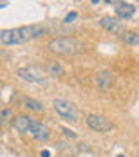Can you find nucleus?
<instances>
[{"mask_svg":"<svg viewBox=\"0 0 139 157\" xmlns=\"http://www.w3.org/2000/svg\"><path fill=\"white\" fill-rule=\"evenodd\" d=\"M47 49L54 54H59V56H73L82 49V45L73 37H59V39L50 40L47 44Z\"/></svg>","mask_w":139,"mask_h":157,"instance_id":"2","label":"nucleus"},{"mask_svg":"<svg viewBox=\"0 0 139 157\" xmlns=\"http://www.w3.org/2000/svg\"><path fill=\"white\" fill-rule=\"evenodd\" d=\"M44 33H45L44 26L28 25V26H19V28L2 30L0 32V42L4 45H19V44H26L33 39H38L40 35Z\"/></svg>","mask_w":139,"mask_h":157,"instance_id":"1","label":"nucleus"},{"mask_svg":"<svg viewBox=\"0 0 139 157\" xmlns=\"http://www.w3.org/2000/svg\"><path fill=\"white\" fill-rule=\"evenodd\" d=\"M9 117H11V110H4V112L0 113V122H2V124L7 122V121H9Z\"/></svg>","mask_w":139,"mask_h":157,"instance_id":"14","label":"nucleus"},{"mask_svg":"<svg viewBox=\"0 0 139 157\" xmlns=\"http://www.w3.org/2000/svg\"><path fill=\"white\" fill-rule=\"evenodd\" d=\"M52 107H54L56 113L61 119L68 121V122H77L78 121V110L71 101L63 100V98H56V100L52 101Z\"/></svg>","mask_w":139,"mask_h":157,"instance_id":"3","label":"nucleus"},{"mask_svg":"<svg viewBox=\"0 0 139 157\" xmlns=\"http://www.w3.org/2000/svg\"><path fill=\"white\" fill-rule=\"evenodd\" d=\"M23 107H26L28 110H31V112H44L45 107L40 103V101L33 100V98H24L23 100Z\"/></svg>","mask_w":139,"mask_h":157,"instance_id":"11","label":"nucleus"},{"mask_svg":"<svg viewBox=\"0 0 139 157\" xmlns=\"http://www.w3.org/2000/svg\"><path fill=\"white\" fill-rule=\"evenodd\" d=\"M42 157H50V152L49 150H44V152H42Z\"/></svg>","mask_w":139,"mask_h":157,"instance_id":"17","label":"nucleus"},{"mask_svg":"<svg viewBox=\"0 0 139 157\" xmlns=\"http://www.w3.org/2000/svg\"><path fill=\"white\" fill-rule=\"evenodd\" d=\"M17 77L26 80V82H31V84H44L45 82V70L38 67H23L17 68Z\"/></svg>","mask_w":139,"mask_h":157,"instance_id":"4","label":"nucleus"},{"mask_svg":"<svg viewBox=\"0 0 139 157\" xmlns=\"http://www.w3.org/2000/svg\"><path fill=\"white\" fill-rule=\"evenodd\" d=\"M99 25H101V28L108 30V32H111V33H123V32H125L122 21H118L117 17L104 16V17L99 19Z\"/></svg>","mask_w":139,"mask_h":157,"instance_id":"7","label":"nucleus"},{"mask_svg":"<svg viewBox=\"0 0 139 157\" xmlns=\"http://www.w3.org/2000/svg\"><path fill=\"white\" fill-rule=\"evenodd\" d=\"M30 122H31V117H28V115H17V117H14V121H12V128L16 129L19 135H26Z\"/></svg>","mask_w":139,"mask_h":157,"instance_id":"9","label":"nucleus"},{"mask_svg":"<svg viewBox=\"0 0 139 157\" xmlns=\"http://www.w3.org/2000/svg\"><path fill=\"white\" fill-rule=\"evenodd\" d=\"M117 157H125V155H122V154H120V155H117Z\"/></svg>","mask_w":139,"mask_h":157,"instance_id":"18","label":"nucleus"},{"mask_svg":"<svg viewBox=\"0 0 139 157\" xmlns=\"http://www.w3.org/2000/svg\"><path fill=\"white\" fill-rule=\"evenodd\" d=\"M122 39L127 42L129 45H139V33H136V32H123L122 33Z\"/></svg>","mask_w":139,"mask_h":157,"instance_id":"13","label":"nucleus"},{"mask_svg":"<svg viewBox=\"0 0 139 157\" xmlns=\"http://www.w3.org/2000/svg\"><path fill=\"white\" fill-rule=\"evenodd\" d=\"M26 135H30L35 141H45V140H49L50 131H49V128H47L45 124H42L40 121L31 119V122H30V126H28Z\"/></svg>","mask_w":139,"mask_h":157,"instance_id":"5","label":"nucleus"},{"mask_svg":"<svg viewBox=\"0 0 139 157\" xmlns=\"http://www.w3.org/2000/svg\"><path fill=\"white\" fill-rule=\"evenodd\" d=\"M63 133H64V136H68V138H77V135L73 133L71 129H68V128H63Z\"/></svg>","mask_w":139,"mask_h":157,"instance_id":"15","label":"nucleus"},{"mask_svg":"<svg viewBox=\"0 0 139 157\" xmlns=\"http://www.w3.org/2000/svg\"><path fill=\"white\" fill-rule=\"evenodd\" d=\"M85 122H87V126H89L92 131H97V133H104V131L113 129V124H111L106 117L97 115V113H90V115H87Z\"/></svg>","mask_w":139,"mask_h":157,"instance_id":"6","label":"nucleus"},{"mask_svg":"<svg viewBox=\"0 0 139 157\" xmlns=\"http://www.w3.org/2000/svg\"><path fill=\"white\" fill-rule=\"evenodd\" d=\"M2 7H4V4H0V9H2Z\"/></svg>","mask_w":139,"mask_h":157,"instance_id":"19","label":"nucleus"},{"mask_svg":"<svg viewBox=\"0 0 139 157\" xmlns=\"http://www.w3.org/2000/svg\"><path fill=\"white\" fill-rule=\"evenodd\" d=\"M115 12H117V16L120 19H129V17L134 16V12H136V7L132 4H127V2H118L117 7H115Z\"/></svg>","mask_w":139,"mask_h":157,"instance_id":"8","label":"nucleus"},{"mask_svg":"<svg viewBox=\"0 0 139 157\" xmlns=\"http://www.w3.org/2000/svg\"><path fill=\"white\" fill-rule=\"evenodd\" d=\"M75 17H77V12H70V14H68V16L64 17V21H66V23H71L73 19H75Z\"/></svg>","mask_w":139,"mask_h":157,"instance_id":"16","label":"nucleus"},{"mask_svg":"<svg viewBox=\"0 0 139 157\" xmlns=\"http://www.w3.org/2000/svg\"><path fill=\"white\" fill-rule=\"evenodd\" d=\"M96 84H97V87L103 91L110 89L111 86H113V75H111L110 72H101L96 75Z\"/></svg>","mask_w":139,"mask_h":157,"instance_id":"10","label":"nucleus"},{"mask_svg":"<svg viewBox=\"0 0 139 157\" xmlns=\"http://www.w3.org/2000/svg\"><path fill=\"white\" fill-rule=\"evenodd\" d=\"M47 73L54 75V77H61L63 73H64V68L61 67V63H57V61H49V63H47Z\"/></svg>","mask_w":139,"mask_h":157,"instance_id":"12","label":"nucleus"}]
</instances>
